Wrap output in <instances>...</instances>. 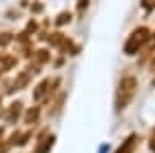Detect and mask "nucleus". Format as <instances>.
I'll list each match as a JSON object with an SVG mask.
<instances>
[{
    "label": "nucleus",
    "mask_w": 155,
    "mask_h": 153,
    "mask_svg": "<svg viewBox=\"0 0 155 153\" xmlns=\"http://www.w3.org/2000/svg\"><path fill=\"white\" fill-rule=\"evenodd\" d=\"M27 140H29V133H22V131H13V133L9 135V140H7V144L9 147H22V144H27Z\"/></svg>",
    "instance_id": "8"
},
{
    "label": "nucleus",
    "mask_w": 155,
    "mask_h": 153,
    "mask_svg": "<svg viewBox=\"0 0 155 153\" xmlns=\"http://www.w3.org/2000/svg\"><path fill=\"white\" fill-rule=\"evenodd\" d=\"M53 144H55V135H53V133H47V135H42V133H40V142H38L36 153H49Z\"/></svg>",
    "instance_id": "6"
},
{
    "label": "nucleus",
    "mask_w": 155,
    "mask_h": 153,
    "mask_svg": "<svg viewBox=\"0 0 155 153\" xmlns=\"http://www.w3.org/2000/svg\"><path fill=\"white\" fill-rule=\"evenodd\" d=\"M2 135H5V127H0V140H2Z\"/></svg>",
    "instance_id": "17"
},
{
    "label": "nucleus",
    "mask_w": 155,
    "mask_h": 153,
    "mask_svg": "<svg viewBox=\"0 0 155 153\" xmlns=\"http://www.w3.org/2000/svg\"><path fill=\"white\" fill-rule=\"evenodd\" d=\"M22 113H25V104L20 102V100H13L9 107H7V111H5L7 122H9V124H16L20 118H22Z\"/></svg>",
    "instance_id": "4"
},
{
    "label": "nucleus",
    "mask_w": 155,
    "mask_h": 153,
    "mask_svg": "<svg viewBox=\"0 0 155 153\" xmlns=\"http://www.w3.org/2000/svg\"><path fill=\"white\" fill-rule=\"evenodd\" d=\"M49 58H51V55H49V51H47V49H36V51L31 53V69H29V73L38 71L42 65H47Z\"/></svg>",
    "instance_id": "5"
},
{
    "label": "nucleus",
    "mask_w": 155,
    "mask_h": 153,
    "mask_svg": "<svg viewBox=\"0 0 155 153\" xmlns=\"http://www.w3.org/2000/svg\"><path fill=\"white\" fill-rule=\"evenodd\" d=\"M40 104H33V107H29V109H25V113H22V120H25V124H36L38 120H40Z\"/></svg>",
    "instance_id": "7"
},
{
    "label": "nucleus",
    "mask_w": 155,
    "mask_h": 153,
    "mask_svg": "<svg viewBox=\"0 0 155 153\" xmlns=\"http://www.w3.org/2000/svg\"><path fill=\"white\" fill-rule=\"evenodd\" d=\"M58 78H47V80H42L40 85L36 87V91H33V100H36V104L40 102H47V98L51 95L55 89H58Z\"/></svg>",
    "instance_id": "3"
},
{
    "label": "nucleus",
    "mask_w": 155,
    "mask_h": 153,
    "mask_svg": "<svg viewBox=\"0 0 155 153\" xmlns=\"http://www.w3.org/2000/svg\"><path fill=\"white\" fill-rule=\"evenodd\" d=\"M135 93H137V78L135 75H122L120 82H117V87H115V100H113L117 113L124 111L133 102Z\"/></svg>",
    "instance_id": "1"
},
{
    "label": "nucleus",
    "mask_w": 155,
    "mask_h": 153,
    "mask_svg": "<svg viewBox=\"0 0 155 153\" xmlns=\"http://www.w3.org/2000/svg\"><path fill=\"white\" fill-rule=\"evenodd\" d=\"M135 144H137V135H133V133H131V135H129V138H126V140L115 149V153H133V151H135Z\"/></svg>",
    "instance_id": "9"
},
{
    "label": "nucleus",
    "mask_w": 155,
    "mask_h": 153,
    "mask_svg": "<svg viewBox=\"0 0 155 153\" xmlns=\"http://www.w3.org/2000/svg\"><path fill=\"white\" fill-rule=\"evenodd\" d=\"M149 147H151V151L155 153V127H153V133H151V140H149Z\"/></svg>",
    "instance_id": "15"
},
{
    "label": "nucleus",
    "mask_w": 155,
    "mask_h": 153,
    "mask_svg": "<svg viewBox=\"0 0 155 153\" xmlns=\"http://www.w3.org/2000/svg\"><path fill=\"white\" fill-rule=\"evenodd\" d=\"M36 29H38V25H36V22L31 20V22H27V29H25V33H33Z\"/></svg>",
    "instance_id": "14"
},
{
    "label": "nucleus",
    "mask_w": 155,
    "mask_h": 153,
    "mask_svg": "<svg viewBox=\"0 0 155 153\" xmlns=\"http://www.w3.org/2000/svg\"><path fill=\"white\" fill-rule=\"evenodd\" d=\"M16 55H2L0 58V71H9V69L16 67Z\"/></svg>",
    "instance_id": "10"
},
{
    "label": "nucleus",
    "mask_w": 155,
    "mask_h": 153,
    "mask_svg": "<svg viewBox=\"0 0 155 153\" xmlns=\"http://www.w3.org/2000/svg\"><path fill=\"white\" fill-rule=\"evenodd\" d=\"M142 9H144L146 13H151V11L155 9V0H142Z\"/></svg>",
    "instance_id": "13"
},
{
    "label": "nucleus",
    "mask_w": 155,
    "mask_h": 153,
    "mask_svg": "<svg viewBox=\"0 0 155 153\" xmlns=\"http://www.w3.org/2000/svg\"><path fill=\"white\" fill-rule=\"evenodd\" d=\"M149 40H151V29L149 27H135V29L131 31V36L126 38V42H124V53L135 55L137 51H142L146 47Z\"/></svg>",
    "instance_id": "2"
},
{
    "label": "nucleus",
    "mask_w": 155,
    "mask_h": 153,
    "mask_svg": "<svg viewBox=\"0 0 155 153\" xmlns=\"http://www.w3.org/2000/svg\"><path fill=\"white\" fill-rule=\"evenodd\" d=\"M62 65H64V58H58V60H55V65H53V67H62Z\"/></svg>",
    "instance_id": "16"
},
{
    "label": "nucleus",
    "mask_w": 155,
    "mask_h": 153,
    "mask_svg": "<svg viewBox=\"0 0 155 153\" xmlns=\"http://www.w3.org/2000/svg\"><path fill=\"white\" fill-rule=\"evenodd\" d=\"M153 67H155V60H153Z\"/></svg>",
    "instance_id": "18"
},
{
    "label": "nucleus",
    "mask_w": 155,
    "mask_h": 153,
    "mask_svg": "<svg viewBox=\"0 0 155 153\" xmlns=\"http://www.w3.org/2000/svg\"><path fill=\"white\" fill-rule=\"evenodd\" d=\"M11 40H13V36H11L9 31H0V49H5V47L11 42Z\"/></svg>",
    "instance_id": "11"
},
{
    "label": "nucleus",
    "mask_w": 155,
    "mask_h": 153,
    "mask_svg": "<svg viewBox=\"0 0 155 153\" xmlns=\"http://www.w3.org/2000/svg\"><path fill=\"white\" fill-rule=\"evenodd\" d=\"M69 20H71V13H62V16L55 18V27H64Z\"/></svg>",
    "instance_id": "12"
}]
</instances>
